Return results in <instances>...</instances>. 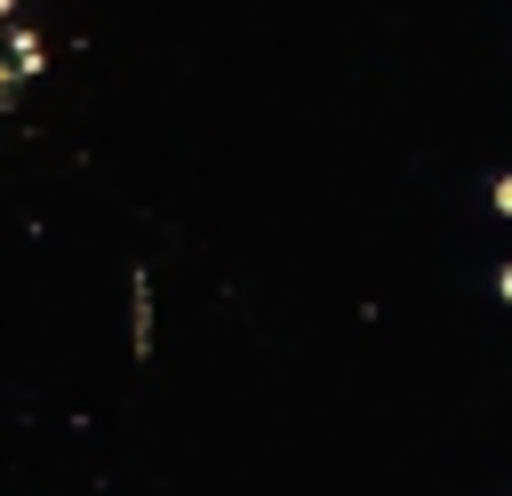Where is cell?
Wrapping results in <instances>:
<instances>
[{
	"mask_svg": "<svg viewBox=\"0 0 512 496\" xmlns=\"http://www.w3.org/2000/svg\"><path fill=\"white\" fill-rule=\"evenodd\" d=\"M128 352L136 360L152 352V280L144 272H128Z\"/></svg>",
	"mask_w": 512,
	"mask_h": 496,
	"instance_id": "1",
	"label": "cell"
},
{
	"mask_svg": "<svg viewBox=\"0 0 512 496\" xmlns=\"http://www.w3.org/2000/svg\"><path fill=\"white\" fill-rule=\"evenodd\" d=\"M40 56H48V48H40V40L24 32V24H8V72L24 80V72H40Z\"/></svg>",
	"mask_w": 512,
	"mask_h": 496,
	"instance_id": "2",
	"label": "cell"
},
{
	"mask_svg": "<svg viewBox=\"0 0 512 496\" xmlns=\"http://www.w3.org/2000/svg\"><path fill=\"white\" fill-rule=\"evenodd\" d=\"M488 200H496V216H512V168H504V176L488 184Z\"/></svg>",
	"mask_w": 512,
	"mask_h": 496,
	"instance_id": "3",
	"label": "cell"
},
{
	"mask_svg": "<svg viewBox=\"0 0 512 496\" xmlns=\"http://www.w3.org/2000/svg\"><path fill=\"white\" fill-rule=\"evenodd\" d=\"M496 296H504V304H512V264H504V272H496Z\"/></svg>",
	"mask_w": 512,
	"mask_h": 496,
	"instance_id": "4",
	"label": "cell"
}]
</instances>
